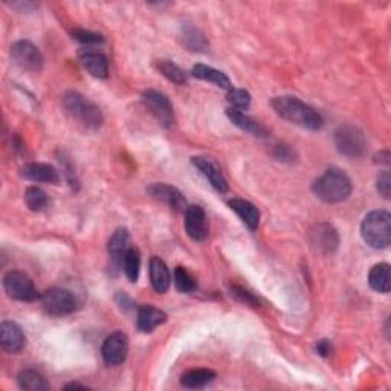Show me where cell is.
<instances>
[{
  "instance_id": "obj_20",
  "label": "cell",
  "mask_w": 391,
  "mask_h": 391,
  "mask_svg": "<svg viewBox=\"0 0 391 391\" xmlns=\"http://www.w3.org/2000/svg\"><path fill=\"white\" fill-rule=\"evenodd\" d=\"M228 205L240 217V220H242V222L250 229V231H257V228L260 225V211L254 204L248 202L245 199L234 197L229 200Z\"/></svg>"
},
{
  "instance_id": "obj_29",
  "label": "cell",
  "mask_w": 391,
  "mask_h": 391,
  "mask_svg": "<svg viewBox=\"0 0 391 391\" xmlns=\"http://www.w3.org/2000/svg\"><path fill=\"white\" fill-rule=\"evenodd\" d=\"M156 69L168 79V82H172L175 84H185L188 79L182 69L173 62H170V60H158Z\"/></svg>"
},
{
  "instance_id": "obj_11",
  "label": "cell",
  "mask_w": 391,
  "mask_h": 391,
  "mask_svg": "<svg viewBox=\"0 0 391 391\" xmlns=\"http://www.w3.org/2000/svg\"><path fill=\"white\" fill-rule=\"evenodd\" d=\"M147 193L150 197H153V199L159 200V202H163L172 209H175L176 213L185 214L187 208H188L187 199L184 197L182 193L179 192L177 188L168 185V184H163V182H153L147 187Z\"/></svg>"
},
{
  "instance_id": "obj_10",
  "label": "cell",
  "mask_w": 391,
  "mask_h": 391,
  "mask_svg": "<svg viewBox=\"0 0 391 391\" xmlns=\"http://www.w3.org/2000/svg\"><path fill=\"white\" fill-rule=\"evenodd\" d=\"M309 243L315 253L323 255L334 254L339 246V234L332 225L316 224L309 231Z\"/></svg>"
},
{
  "instance_id": "obj_23",
  "label": "cell",
  "mask_w": 391,
  "mask_h": 391,
  "mask_svg": "<svg viewBox=\"0 0 391 391\" xmlns=\"http://www.w3.org/2000/svg\"><path fill=\"white\" fill-rule=\"evenodd\" d=\"M192 74H193V77L202 79V82L213 83L214 86H217L220 89H225V90L233 89L231 79L228 78V75L224 74L222 71H217V69H214L211 66H206V65H200L199 63V65L193 66Z\"/></svg>"
},
{
  "instance_id": "obj_28",
  "label": "cell",
  "mask_w": 391,
  "mask_h": 391,
  "mask_svg": "<svg viewBox=\"0 0 391 391\" xmlns=\"http://www.w3.org/2000/svg\"><path fill=\"white\" fill-rule=\"evenodd\" d=\"M180 38H182L184 46L193 53L205 51V49L208 48V42H206L205 35L193 26H185L182 29V37Z\"/></svg>"
},
{
  "instance_id": "obj_16",
  "label": "cell",
  "mask_w": 391,
  "mask_h": 391,
  "mask_svg": "<svg viewBox=\"0 0 391 391\" xmlns=\"http://www.w3.org/2000/svg\"><path fill=\"white\" fill-rule=\"evenodd\" d=\"M167 321V314L163 310L150 304L138 307L136 312V329L141 334H152L159 326H163Z\"/></svg>"
},
{
  "instance_id": "obj_27",
  "label": "cell",
  "mask_w": 391,
  "mask_h": 391,
  "mask_svg": "<svg viewBox=\"0 0 391 391\" xmlns=\"http://www.w3.org/2000/svg\"><path fill=\"white\" fill-rule=\"evenodd\" d=\"M123 269L124 274L128 278V282L136 283L139 278V270H141V253L135 246H130L123 258Z\"/></svg>"
},
{
  "instance_id": "obj_9",
  "label": "cell",
  "mask_w": 391,
  "mask_h": 391,
  "mask_svg": "<svg viewBox=\"0 0 391 391\" xmlns=\"http://www.w3.org/2000/svg\"><path fill=\"white\" fill-rule=\"evenodd\" d=\"M42 306L49 315L54 316H65L72 314L77 309V299L71 290L63 287H53L48 289L46 292L40 297Z\"/></svg>"
},
{
  "instance_id": "obj_24",
  "label": "cell",
  "mask_w": 391,
  "mask_h": 391,
  "mask_svg": "<svg viewBox=\"0 0 391 391\" xmlns=\"http://www.w3.org/2000/svg\"><path fill=\"white\" fill-rule=\"evenodd\" d=\"M368 285L375 292L388 294L391 289V266L388 263H379L370 269Z\"/></svg>"
},
{
  "instance_id": "obj_34",
  "label": "cell",
  "mask_w": 391,
  "mask_h": 391,
  "mask_svg": "<svg viewBox=\"0 0 391 391\" xmlns=\"http://www.w3.org/2000/svg\"><path fill=\"white\" fill-rule=\"evenodd\" d=\"M229 294H231V297H234L237 302L243 303V304H248V306H253V307H257L258 306V299L248 292L246 289L240 287V286H229Z\"/></svg>"
},
{
  "instance_id": "obj_19",
  "label": "cell",
  "mask_w": 391,
  "mask_h": 391,
  "mask_svg": "<svg viewBox=\"0 0 391 391\" xmlns=\"http://www.w3.org/2000/svg\"><path fill=\"white\" fill-rule=\"evenodd\" d=\"M150 283L158 294H165L172 285V274L163 258L153 257L148 265Z\"/></svg>"
},
{
  "instance_id": "obj_33",
  "label": "cell",
  "mask_w": 391,
  "mask_h": 391,
  "mask_svg": "<svg viewBox=\"0 0 391 391\" xmlns=\"http://www.w3.org/2000/svg\"><path fill=\"white\" fill-rule=\"evenodd\" d=\"M272 156L277 160H280V163H287V164L295 163L297 158H298L295 148H292V147L287 145V144H277V145H274Z\"/></svg>"
},
{
  "instance_id": "obj_35",
  "label": "cell",
  "mask_w": 391,
  "mask_h": 391,
  "mask_svg": "<svg viewBox=\"0 0 391 391\" xmlns=\"http://www.w3.org/2000/svg\"><path fill=\"white\" fill-rule=\"evenodd\" d=\"M71 34H72V38H75L77 42L84 45H97V43H101L104 40L101 34L86 31V29H74Z\"/></svg>"
},
{
  "instance_id": "obj_4",
  "label": "cell",
  "mask_w": 391,
  "mask_h": 391,
  "mask_svg": "<svg viewBox=\"0 0 391 391\" xmlns=\"http://www.w3.org/2000/svg\"><path fill=\"white\" fill-rule=\"evenodd\" d=\"M360 236L370 248H388L391 243V214L385 209L368 213L360 224Z\"/></svg>"
},
{
  "instance_id": "obj_25",
  "label": "cell",
  "mask_w": 391,
  "mask_h": 391,
  "mask_svg": "<svg viewBox=\"0 0 391 391\" xmlns=\"http://www.w3.org/2000/svg\"><path fill=\"white\" fill-rule=\"evenodd\" d=\"M17 384L22 390H28V391H46L49 390V384L46 378L37 372V370L33 368H26L22 370L17 375Z\"/></svg>"
},
{
  "instance_id": "obj_3",
  "label": "cell",
  "mask_w": 391,
  "mask_h": 391,
  "mask_svg": "<svg viewBox=\"0 0 391 391\" xmlns=\"http://www.w3.org/2000/svg\"><path fill=\"white\" fill-rule=\"evenodd\" d=\"M62 104L66 114L84 128L98 130L104 123L101 109L77 90L65 92L62 97Z\"/></svg>"
},
{
  "instance_id": "obj_5",
  "label": "cell",
  "mask_w": 391,
  "mask_h": 391,
  "mask_svg": "<svg viewBox=\"0 0 391 391\" xmlns=\"http://www.w3.org/2000/svg\"><path fill=\"white\" fill-rule=\"evenodd\" d=\"M4 289L9 298L22 303H33L40 298L33 278L23 270H8L4 277Z\"/></svg>"
},
{
  "instance_id": "obj_17",
  "label": "cell",
  "mask_w": 391,
  "mask_h": 391,
  "mask_svg": "<svg viewBox=\"0 0 391 391\" xmlns=\"http://www.w3.org/2000/svg\"><path fill=\"white\" fill-rule=\"evenodd\" d=\"M20 173L28 180L33 182H42V184H58L60 182V173L58 170L53 165L45 163H29L22 167Z\"/></svg>"
},
{
  "instance_id": "obj_37",
  "label": "cell",
  "mask_w": 391,
  "mask_h": 391,
  "mask_svg": "<svg viewBox=\"0 0 391 391\" xmlns=\"http://www.w3.org/2000/svg\"><path fill=\"white\" fill-rule=\"evenodd\" d=\"M60 163L63 164V173H65V176H66V179H67L69 185H71L74 189H78L79 182H78V179H77V175H75V172H74L72 165L67 163L66 158H60Z\"/></svg>"
},
{
  "instance_id": "obj_2",
  "label": "cell",
  "mask_w": 391,
  "mask_h": 391,
  "mask_svg": "<svg viewBox=\"0 0 391 391\" xmlns=\"http://www.w3.org/2000/svg\"><path fill=\"white\" fill-rule=\"evenodd\" d=\"M352 180L339 168H329L323 176H319L314 185V194L324 204H341L352 194Z\"/></svg>"
},
{
  "instance_id": "obj_14",
  "label": "cell",
  "mask_w": 391,
  "mask_h": 391,
  "mask_svg": "<svg viewBox=\"0 0 391 391\" xmlns=\"http://www.w3.org/2000/svg\"><path fill=\"white\" fill-rule=\"evenodd\" d=\"M192 164L194 168H197L200 175L205 176L206 180L211 187L219 193H226L228 192V180L225 179L222 170L214 163L213 159L205 158V156H194L192 158Z\"/></svg>"
},
{
  "instance_id": "obj_18",
  "label": "cell",
  "mask_w": 391,
  "mask_h": 391,
  "mask_svg": "<svg viewBox=\"0 0 391 391\" xmlns=\"http://www.w3.org/2000/svg\"><path fill=\"white\" fill-rule=\"evenodd\" d=\"M226 116L236 127H238L240 130H243V132H246L249 135L257 136V138H268L269 136L268 128L262 123H258L257 119L246 115L245 112H242V110L228 109Z\"/></svg>"
},
{
  "instance_id": "obj_12",
  "label": "cell",
  "mask_w": 391,
  "mask_h": 391,
  "mask_svg": "<svg viewBox=\"0 0 391 391\" xmlns=\"http://www.w3.org/2000/svg\"><path fill=\"white\" fill-rule=\"evenodd\" d=\"M101 355L104 363L110 367L121 365L128 355V338L123 332H115L106 338Z\"/></svg>"
},
{
  "instance_id": "obj_21",
  "label": "cell",
  "mask_w": 391,
  "mask_h": 391,
  "mask_svg": "<svg viewBox=\"0 0 391 391\" xmlns=\"http://www.w3.org/2000/svg\"><path fill=\"white\" fill-rule=\"evenodd\" d=\"M79 62H82L83 67L86 71L98 78V79H106L109 75V62L107 57L101 53L95 51H83L79 54Z\"/></svg>"
},
{
  "instance_id": "obj_30",
  "label": "cell",
  "mask_w": 391,
  "mask_h": 391,
  "mask_svg": "<svg viewBox=\"0 0 391 391\" xmlns=\"http://www.w3.org/2000/svg\"><path fill=\"white\" fill-rule=\"evenodd\" d=\"M25 204L29 209H31V211L38 213V211H43V209L49 205V197L42 188L29 187L25 192Z\"/></svg>"
},
{
  "instance_id": "obj_8",
  "label": "cell",
  "mask_w": 391,
  "mask_h": 391,
  "mask_svg": "<svg viewBox=\"0 0 391 391\" xmlns=\"http://www.w3.org/2000/svg\"><path fill=\"white\" fill-rule=\"evenodd\" d=\"M141 98L145 109L155 116L160 126L170 128L175 124V110L167 95L155 89H147L143 92Z\"/></svg>"
},
{
  "instance_id": "obj_7",
  "label": "cell",
  "mask_w": 391,
  "mask_h": 391,
  "mask_svg": "<svg viewBox=\"0 0 391 391\" xmlns=\"http://www.w3.org/2000/svg\"><path fill=\"white\" fill-rule=\"evenodd\" d=\"M11 58L16 66L31 74L42 72L45 66L43 54L29 40H18L11 46Z\"/></svg>"
},
{
  "instance_id": "obj_15",
  "label": "cell",
  "mask_w": 391,
  "mask_h": 391,
  "mask_svg": "<svg viewBox=\"0 0 391 391\" xmlns=\"http://www.w3.org/2000/svg\"><path fill=\"white\" fill-rule=\"evenodd\" d=\"M0 344H2V348L8 353L14 355L22 352L26 346V336L22 327L14 323V321H4L0 324Z\"/></svg>"
},
{
  "instance_id": "obj_32",
  "label": "cell",
  "mask_w": 391,
  "mask_h": 391,
  "mask_svg": "<svg viewBox=\"0 0 391 391\" xmlns=\"http://www.w3.org/2000/svg\"><path fill=\"white\" fill-rule=\"evenodd\" d=\"M228 103L231 104V109L236 110H246L250 106V94L245 89H229L226 94Z\"/></svg>"
},
{
  "instance_id": "obj_40",
  "label": "cell",
  "mask_w": 391,
  "mask_h": 391,
  "mask_svg": "<svg viewBox=\"0 0 391 391\" xmlns=\"http://www.w3.org/2000/svg\"><path fill=\"white\" fill-rule=\"evenodd\" d=\"M376 163H379L380 165H385V167H388L391 164V155L388 150H382V152H379L376 155Z\"/></svg>"
},
{
  "instance_id": "obj_39",
  "label": "cell",
  "mask_w": 391,
  "mask_h": 391,
  "mask_svg": "<svg viewBox=\"0 0 391 391\" xmlns=\"http://www.w3.org/2000/svg\"><path fill=\"white\" fill-rule=\"evenodd\" d=\"M116 303H118V306L119 307H121V309H124V310H128V309H132L133 306V303H132V299H130V297L126 294V292H119L118 295H116Z\"/></svg>"
},
{
  "instance_id": "obj_36",
  "label": "cell",
  "mask_w": 391,
  "mask_h": 391,
  "mask_svg": "<svg viewBox=\"0 0 391 391\" xmlns=\"http://www.w3.org/2000/svg\"><path fill=\"white\" fill-rule=\"evenodd\" d=\"M376 189H378V193L382 196L384 199H387V200L390 199V194H391V176H390L388 170H384V172L378 176Z\"/></svg>"
},
{
  "instance_id": "obj_13",
  "label": "cell",
  "mask_w": 391,
  "mask_h": 391,
  "mask_svg": "<svg viewBox=\"0 0 391 391\" xmlns=\"http://www.w3.org/2000/svg\"><path fill=\"white\" fill-rule=\"evenodd\" d=\"M185 231L194 242H204L209 234L206 214L202 206L188 205L185 211Z\"/></svg>"
},
{
  "instance_id": "obj_38",
  "label": "cell",
  "mask_w": 391,
  "mask_h": 391,
  "mask_svg": "<svg viewBox=\"0 0 391 391\" xmlns=\"http://www.w3.org/2000/svg\"><path fill=\"white\" fill-rule=\"evenodd\" d=\"M315 350H316V353L319 356H323V358H327L330 355V352H332V346H330V341L327 339H321L316 343L315 346Z\"/></svg>"
},
{
  "instance_id": "obj_22",
  "label": "cell",
  "mask_w": 391,
  "mask_h": 391,
  "mask_svg": "<svg viewBox=\"0 0 391 391\" xmlns=\"http://www.w3.org/2000/svg\"><path fill=\"white\" fill-rule=\"evenodd\" d=\"M128 231L126 228H118L116 231L109 238L107 250L109 257L112 260L114 266H123V258L128 246Z\"/></svg>"
},
{
  "instance_id": "obj_26",
  "label": "cell",
  "mask_w": 391,
  "mask_h": 391,
  "mask_svg": "<svg viewBox=\"0 0 391 391\" xmlns=\"http://www.w3.org/2000/svg\"><path fill=\"white\" fill-rule=\"evenodd\" d=\"M216 379V373L209 368H194L184 373L180 378V384L185 388H204L208 384H211Z\"/></svg>"
},
{
  "instance_id": "obj_41",
  "label": "cell",
  "mask_w": 391,
  "mask_h": 391,
  "mask_svg": "<svg viewBox=\"0 0 391 391\" xmlns=\"http://www.w3.org/2000/svg\"><path fill=\"white\" fill-rule=\"evenodd\" d=\"M89 387L83 385V384H78V382H72V384H67L65 387V390H87Z\"/></svg>"
},
{
  "instance_id": "obj_6",
  "label": "cell",
  "mask_w": 391,
  "mask_h": 391,
  "mask_svg": "<svg viewBox=\"0 0 391 391\" xmlns=\"http://www.w3.org/2000/svg\"><path fill=\"white\" fill-rule=\"evenodd\" d=\"M335 145L341 155L352 159L363 158L367 152V139L363 130L352 124L338 127L335 132Z\"/></svg>"
},
{
  "instance_id": "obj_31",
  "label": "cell",
  "mask_w": 391,
  "mask_h": 391,
  "mask_svg": "<svg viewBox=\"0 0 391 391\" xmlns=\"http://www.w3.org/2000/svg\"><path fill=\"white\" fill-rule=\"evenodd\" d=\"M175 278V285L179 292L182 294H192L197 289V282L196 278L188 272V270L182 266H177L173 272Z\"/></svg>"
},
{
  "instance_id": "obj_1",
  "label": "cell",
  "mask_w": 391,
  "mask_h": 391,
  "mask_svg": "<svg viewBox=\"0 0 391 391\" xmlns=\"http://www.w3.org/2000/svg\"><path fill=\"white\" fill-rule=\"evenodd\" d=\"M272 107L275 114L283 118L285 121L303 127L307 130H319L324 121L316 110L306 104L302 99L292 95H282L272 99Z\"/></svg>"
}]
</instances>
